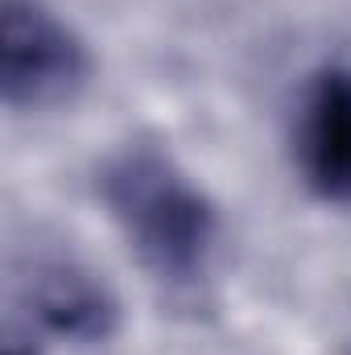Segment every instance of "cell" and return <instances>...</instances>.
<instances>
[{
	"mask_svg": "<svg viewBox=\"0 0 351 355\" xmlns=\"http://www.w3.org/2000/svg\"><path fill=\"white\" fill-rule=\"evenodd\" d=\"M103 198L137 257L166 281H190L215 244V211L153 145H132L103 170Z\"/></svg>",
	"mask_w": 351,
	"mask_h": 355,
	"instance_id": "obj_1",
	"label": "cell"
},
{
	"mask_svg": "<svg viewBox=\"0 0 351 355\" xmlns=\"http://www.w3.org/2000/svg\"><path fill=\"white\" fill-rule=\"evenodd\" d=\"M298 166L327 198H351V71H323L298 116Z\"/></svg>",
	"mask_w": 351,
	"mask_h": 355,
	"instance_id": "obj_3",
	"label": "cell"
},
{
	"mask_svg": "<svg viewBox=\"0 0 351 355\" xmlns=\"http://www.w3.org/2000/svg\"><path fill=\"white\" fill-rule=\"evenodd\" d=\"M29 302H33V314L50 331L71 335V339H103L116 318L108 289L87 268L71 265V261H46L33 268Z\"/></svg>",
	"mask_w": 351,
	"mask_h": 355,
	"instance_id": "obj_4",
	"label": "cell"
},
{
	"mask_svg": "<svg viewBox=\"0 0 351 355\" xmlns=\"http://www.w3.org/2000/svg\"><path fill=\"white\" fill-rule=\"evenodd\" d=\"M8 355H33V352H25V347H17V343H12V347H8Z\"/></svg>",
	"mask_w": 351,
	"mask_h": 355,
	"instance_id": "obj_5",
	"label": "cell"
},
{
	"mask_svg": "<svg viewBox=\"0 0 351 355\" xmlns=\"http://www.w3.org/2000/svg\"><path fill=\"white\" fill-rule=\"evenodd\" d=\"M87 79L83 42L42 4L4 0L0 17V83L12 107H42L67 99Z\"/></svg>",
	"mask_w": 351,
	"mask_h": 355,
	"instance_id": "obj_2",
	"label": "cell"
}]
</instances>
